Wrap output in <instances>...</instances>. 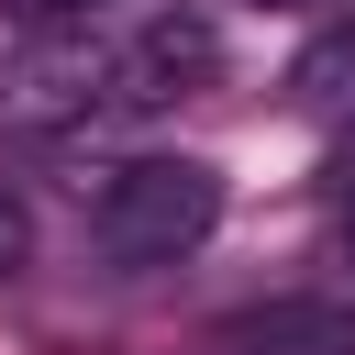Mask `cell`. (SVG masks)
Segmentation results:
<instances>
[{
	"label": "cell",
	"instance_id": "6da1fadb",
	"mask_svg": "<svg viewBox=\"0 0 355 355\" xmlns=\"http://www.w3.org/2000/svg\"><path fill=\"white\" fill-rule=\"evenodd\" d=\"M211 222H222V178H211L200 155H133V166L100 189L89 244H100L111 266H178Z\"/></svg>",
	"mask_w": 355,
	"mask_h": 355
},
{
	"label": "cell",
	"instance_id": "7a4b0ae2",
	"mask_svg": "<svg viewBox=\"0 0 355 355\" xmlns=\"http://www.w3.org/2000/svg\"><path fill=\"white\" fill-rule=\"evenodd\" d=\"M211 67H222V44H211V22L166 0V11H155V22H144V33L122 44V55H111V78H100V100H122V111H155V100H189V89H200Z\"/></svg>",
	"mask_w": 355,
	"mask_h": 355
},
{
	"label": "cell",
	"instance_id": "3957f363",
	"mask_svg": "<svg viewBox=\"0 0 355 355\" xmlns=\"http://www.w3.org/2000/svg\"><path fill=\"white\" fill-rule=\"evenodd\" d=\"M211 355H355V311H333L322 288L311 300H255V311L211 322Z\"/></svg>",
	"mask_w": 355,
	"mask_h": 355
},
{
	"label": "cell",
	"instance_id": "277c9868",
	"mask_svg": "<svg viewBox=\"0 0 355 355\" xmlns=\"http://www.w3.org/2000/svg\"><path fill=\"white\" fill-rule=\"evenodd\" d=\"M288 111H311L322 133H355V11L322 22V33L300 44V67H288Z\"/></svg>",
	"mask_w": 355,
	"mask_h": 355
},
{
	"label": "cell",
	"instance_id": "5b68a950",
	"mask_svg": "<svg viewBox=\"0 0 355 355\" xmlns=\"http://www.w3.org/2000/svg\"><path fill=\"white\" fill-rule=\"evenodd\" d=\"M22 255H33V222H22V200H0V277H22Z\"/></svg>",
	"mask_w": 355,
	"mask_h": 355
},
{
	"label": "cell",
	"instance_id": "8992f818",
	"mask_svg": "<svg viewBox=\"0 0 355 355\" xmlns=\"http://www.w3.org/2000/svg\"><path fill=\"white\" fill-rule=\"evenodd\" d=\"M322 300H333V311H355V222H344V244H333V277H322Z\"/></svg>",
	"mask_w": 355,
	"mask_h": 355
},
{
	"label": "cell",
	"instance_id": "52a82bcc",
	"mask_svg": "<svg viewBox=\"0 0 355 355\" xmlns=\"http://www.w3.org/2000/svg\"><path fill=\"white\" fill-rule=\"evenodd\" d=\"M11 11H22V22H89L100 0H11Z\"/></svg>",
	"mask_w": 355,
	"mask_h": 355
},
{
	"label": "cell",
	"instance_id": "ba28073f",
	"mask_svg": "<svg viewBox=\"0 0 355 355\" xmlns=\"http://www.w3.org/2000/svg\"><path fill=\"white\" fill-rule=\"evenodd\" d=\"M333 200H344V211H355V155H344V166H333Z\"/></svg>",
	"mask_w": 355,
	"mask_h": 355
},
{
	"label": "cell",
	"instance_id": "9c48e42d",
	"mask_svg": "<svg viewBox=\"0 0 355 355\" xmlns=\"http://www.w3.org/2000/svg\"><path fill=\"white\" fill-rule=\"evenodd\" d=\"M277 11H300V0H277Z\"/></svg>",
	"mask_w": 355,
	"mask_h": 355
}]
</instances>
